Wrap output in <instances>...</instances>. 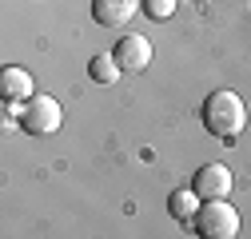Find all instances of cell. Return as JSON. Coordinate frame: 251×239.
I'll use <instances>...</instances> for the list:
<instances>
[{
  "label": "cell",
  "mask_w": 251,
  "mask_h": 239,
  "mask_svg": "<svg viewBox=\"0 0 251 239\" xmlns=\"http://www.w3.org/2000/svg\"><path fill=\"white\" fill-rule=\"evenodd\" d=\"M200 203H203V199L196 195V188H179V191H172V195H168V212H172V219L187 223V219H196Z\"/></svg>",
  "instance_id": "8"
},
{
  "label": "cell",
  "mask_w": 251,
  "mask_h": 239,
  "mask_svg": "<svg viewBox=\"0 0 251 239\" xmlns=\"http://www.w3.org/2000/svg\"><path fill=\"white\" fill-rule=\"evenodd\" d=\"M136 8H144L140 0H92V20L100 28H120L136 16Z\"/></svg>",
  "instance_id": "6"
},
{
  "label": "cell",
  "mask_w": 251,
  "mask_h": 239,
  "mask_svg": "<svg viewBox=\"0 0 251 239\" xmlns=\"http://www.w3.org/2000/svg\"><path fill=\"white\" fill-rule=\"evenodd\" d=\"M0 100H4L8 108L28 104L32 100V76H28L24 68H4L0 72Z\"/></svg>",
  "instance_id": "7"
},
{
  "label": "cell",
  "mask_w": 251,
  "mask_h": 239,
  "mask_svg": "<svg viewBox=\"0 0 251 239\" xmlns=\"http://www.w3.org/2000/svg\"><path fill=\"white\" fill-rule=\"evenodd\" d=\"M176 4H179V0H144V16H151V20H168V16L176 12Z\"/></svg>",
  "instance_id": "10"
},
{
  "label": "cell",
  "mask_w": 251,
  "mask_h": 239,
  "mask_svg": "<svg viewBox=\"0 0 251 239\" xmlns=\"http://www.w3.org/2000/svg\"><path fill=\"white\" fill-rule=\"evenodd\" d=\"M60 120H64V112H60V104L52 96H32L20 112V128L28 136H56Z\"/></svg>",
  "instance_id": "3"
},
{
  "label": "cell",
  "mask_w": 251,
  "mask_h": 239,
  "mask_svg": "<svg viewBox=\"0 0 251 239\" xmlns=\"http://www.w3.org/2000/svg\"><path fill=\"white\" fill-rule=\"evenodd\" d=\"M203 128L211 136H219L224 143H231L243 128H247V104L235 96V92H211L203 100Z\"/></svg>",
  "instance_id": "1"
},
{
  "label": "cell",
  "mask_w": 251,
  "mask_h": 239,
  "mask_svg": "<svg viewBox=\"0 0 251 239\" xmlns=\"http://www.w3.org/2000/svg\"><path fill=\"white\" fill-rule=\"evenodd\" d=\"M192 223H196V235H203V239H235L239 235V212L227 199H203Z\"/></svg>",
  "instance_id": "2"
},
{
  "label": "cell",
  "mask_w": 251,
  "mask_h": 239,
  "mask_svg": "<svg viewBox=\"0 0 251 239\" xmlns=\"http://www.w3.org/2000/svg\"><path fill=\"white\" fill-rule=\"evenodd\" d=\"M231 171L224 167V164H203L200 171H196V179H192V188H196V195L200 199H227L231 195Z\"/></svg>",
  "instance_id": "4"
},
{
  "label": "cell",
  "mask_w": 251,
  "mask_h": 239,
  "mask_svg": "<svg viewBox=\"0 0 251 239\" xmlns=\"http://www.w3.org/2000/svg\"><path fill=\"white\" fill-rule=\"evenodd\" d=\"M88 76L96 80V84H116V80H120V64H116V56H92Z\"/></svg>",
  "instance_id": "9"
},
{
  "label": "cell",
  "mask_w": 251,
  "mask_h": 239,
  "mask_svg": "<svg viewBox=\"0 0 251 239\" xmlns=\"http://www.w3.org/2000/svg\"><path fill=\"white\" fill-rule=\"evenodd\" d=\"M112 56H116L120 72H148V68H151V40H144V36H124Z\"/></svg>",
  "instance_id": "5"
}]
</instances>
